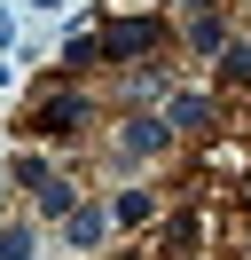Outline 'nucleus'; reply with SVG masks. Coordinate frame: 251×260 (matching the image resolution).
Instances as JSON below:
<instances>
[{"label": "nucleus", "instance_id": "obj_7", "mask_svg": "<svg viewBox=\"0 0 251 260\" xmlns=\"http://www.w3.org/2000/svg\"><path fill=\"white\" fill-rule=\"evenodd\" d=\"M188 8H196V16H204V8H212V0H188Z\"/></svg>", "mask_w": 251, "mask_h": 260}, {"label": "nucleus", "instance_id": "obj_4", "mask_svg": "<svg viewBox=\"0 0 251 260\" xmlns=\"http://www.w3.org/2000/svg\"><path fill=\"white\" fill-rule=\"evenodd\" d=\"M165 142V126H149V118H134V126H126V150H157Z\"/></svg>", "mask_w": 251, "mask_h": 260}, {"label": "nucleus", "instance_id": "obj_6", "mask_svg": "<svg viewBox=\"0 0 251 260\" xmlns=\"http://www.w3.org/2000/svg\"><path fill=\"white\" fill-rule=\"evenodd\" d=\"M228 71H235V79H251V48H235V55H228Z\"/></svg>", "mask_w": 251, "mask_h": 260}, {"label": "nucleus", "instance_id": "obj_3", "mask_svg": "<svg viewBox=\"0 0 251 260\" xmlns=\"http://www.w3.org/2000/svg\"><path fill=\"white\" fill-rule=\"evenodd\" d=\"M39 205H47V213H71V181H55V174H39Z\"/></svg>", "mask_w": 251, "mask_h": 260}, {"label": "nucleus", "instance_id": "obj_8", "mask_svg": "<svg viewBox=\"0 0 251 260\" xmlns=\"http://www.w3.org/2000/svg\"><path fill=\"white\" fill-rule=\"evenodd\" d=\"M39 8H55V0H39Z\"/></svg>", "mask_w": 251, "mask_h": 260}, {"label": "nucleus", "instance_id": "obj_2", "mask_svg": "<svg viewBox=\"0 0 251 260\" xmlns=\"http://www.w3.org/2000/svg\"><path fill=\"white\" fill-rule=\"evenodd\" d=\"M141 48H157V24H110L102 32V55H141Z\"/></svg>", "mask_w": 251, "mask_h": 260}, {"label": "nucleus", "instance_id": "obj_1", "mask_svg": "<svg viewBox=\"0 0 251 260\" xmlns=\"http://www.w3.org/2000/svg\"><path fill=\"white\" fill-rule=\"evenodd\" d=\"M78 126H87V103H78V95L39 103V134H78Z\"/></svg>", "mask_w": 251, "mask_h": 260}, {"label": "nucleus", "instance_id": "obj_5", "mask_svg": "<svg viewBox=\"0 0 251 260\" xmlns=\"http://www.w3.org/2000/svg\"><path fill=\"white\" fill-rule=\"evenodd\" d=\"M102 237V213H71V244H94Z\"/></svg>", "mask_w": 251, "mask_h": 260}]
</instances>
